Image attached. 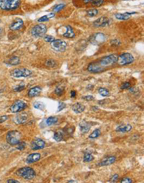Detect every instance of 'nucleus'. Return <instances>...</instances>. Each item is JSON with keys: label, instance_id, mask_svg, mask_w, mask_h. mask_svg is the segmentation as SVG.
<instances>
[{"label": "nucleus", "instance_id": "nucleus-39", "mask_svg": "<svg viewBox=\"0 0 144 183\" xmlns=\"http://www.w3.org/2000/svg\"><path fill=\"white\" fill-rule=\"evenodd\" d=\"M64 7H65L64 4H59V5L56 6V7H54V12H59V11H61L62 9L64 8Z\"/></svg>", "mask_w": 144, "mask_h": 183}, {"label": "nucleus", "instance_id": "nucleus-31", "mask_svg": "<svg viewBox=\"0 0 144 183\" xmlns=\"http://www.w3.org/2000/svg\"><path fill=\"white\" fill-rule=\"evenodd\" d=\"M84 162H90L94 160V157L90 153H86L84 156Z\"/></svg>", "mask_w": 144, "mask_h": 183}, {"label": "nucleus", "instance_id": "nucleus-15", "mask_svg": "<svg viewBox=\"0 0 144 183\" xmlns=\"http://www.w3.org/2000/svg\"><path fill=\"white\" fill-rule=\"evenodd\" d=\"M41 158V155L39 153H33L30 155L28 156L27 159H26V162L28 164H32L35 163V162H38Z\"/></svg>", "mask_w": 144, "mask_h": 183}, {"label": "nucleus", "instance_id": "nucleus-37", "mask_svg": "<svg viewBox=\"0 0 144 183\" xmlns=\"http://www.w3.org/2000/svg\"><path fill=\"white\" fill-rule=\"evenodd\" d=\"M44 40H45V42L52 43L55 40V38L53 37V36H51V35H46L44 38Z\"/></svg>", "mask_w": 144, "mask_h": 183}, {"label": "nucleus", "instance_id": "nucleus-18", "mask_svg": "<svg viewBox=\"0 0 144 183\" xmlns=\"http://www.w3.org/2000/svg\"><path fill=\"white\" fill-rule=\"evenodd\" d=\"M72 110L76 114H79V113H83V112L85 110V106L84 105H82L81 103L77 102V103H75L72 105Z\"/></svg>", "mask_w": 144, "mask_h": 183}, {"label": "nucleus", "instance_id": "nucleus-3", "mask_svg": "<svg viewBox=\"0 0 144 183\" xmlns=\"http://www.w3.org/2000/svg\"><path fill=\"white\" fill-rule=\"evenodd\" d=\"M20 5V0H0V9L2 10H15Z\"/></svg>", "mask_w": 144, "mask_h": 183}, {"label": "nucleus", "instance_id": "nucleus-38", "mask_svg": "<svg viewBox=\"0 0 144 183\" xmlns=\"http://www.w3.org/2000/svg\"><path fill=\"white\" fill-rule=\"evenodd\" d=\"M66 105L64 102H59V106H58V112H60L62 110H64V108H66Z\"/></svg>", "mask_w": 144, "mask_h": 183}, {"label": "nucleus", "instance_id": "nucleus-28", "mask_svg": "<svg viewBox=\"0 0 144 183\" xmlns=\"http://www.w3.org/2000/svg\"><path fill=\"white\" fill-rule=\"evenodd\" d=\"M100 134H101V131H100V129H95V130L89 135V138L95 139V138H98L100 135Z\"/></svg>", "mask_w": 144, "mask_h": 183}, {"label": "nucleus", "instance_id": "nucleus-34", "mask_svg": "<svg viewBox=\"0 0 144 183\" xmlns=\"http://www.w3.org/2000/svg\"><path fill=\"white\" fill-rule=\"evenodd\" d=\"M92 4L93 6H95V7H100L104 3V0H92Z\"/></svg>", "mask_w": 144, "mask_h": 183}, {"label": "nucleus", "instance_id": "nucleus-13", "mask_svg": "<svg viewBox=\"0 0 144 183\" xmlns=\"http://www.w3.org/2000/svg\"><path fill=\"white\" fill-rule=\"evenodd\" d=\"M116 161V157L114 156H109V157H106V158L103 159L101 162L98 164V166L100 167H104V166H108V165H111Z\"/></svg>", "mask_w": 144, "mask_h": 183}, {"label": "nucleus", "instance_id": "nucleus-46", "mask_svg": "<svg viewBox=\"0 0 144 183\" xmlns=\"http://www.w3.org/2000/svg\"><path fill=\"white\" fill-rule=\"evenodd\" d=\"M76 92L75 90H72L71 92V97H72V98H74V97H76Z\"/></svg>", "mask_w": 144, "mask_h": 183}, {"label": "nucleus", "instance_id": "nucleus-10", "mask_svg": "<svg viewBox=\"0 0 144 183\" xmlns=\"http://www.w3.org/2000/svg\"><path fill=\"white\" fill-rule=\"evenodd\" d=\"M27 107V104L22 100H17L14 102L10 107V110L12 113H20V112L23 111L25 108Z\"/></svg>", "mask_w": 144, "mask_h": 183}, {"label": "nucleus", "instance_id": "nucleus-43", "mask_svg": "<svg viewBox=\"0 0 144 183\" xmlns=\"http://www.w3.org/2000/svg\"><path fill=\"white\" fill-rule=\"evenodd\" d=\"M118 177H119V176L117 174H114L113 176H112V177L111 178V179H110V181H109V182H116V181L117 180V179H118Z\"/></svg>", "mask_w": 144, "mask_h": 183}, {"label": "nucleus", "instance_id": "nucleus-12", "mask_svg": "<svg viewBox=\"0 0 144 183\" xmlns=\"http://www.w3.org/2000/svg\"><path fill=\"white\" fill-rule=\"evenodd\" d=\"M109 23V20L106 17H102L94 22V26L96 28L104 27Z\"/></svg>", "mask_w": 144, "mask_h": 183}, {"label": "nucleus", "instance_id": "nucleus-16", "mask_svg": "<svg viewBox=\"0 0 144 183\" xmlns=\"http://www.w3.org/2000/svg\"><path fill=\"white\" fill-rule=\"evenodd\" d=\"M28 114L25 113H21L20 114H18L15 117V123L18 124H23L27 121L28 120Z\"/></svg>", "mask_w": 144, "mask_h": 183}, {"label": "nucleus", "instance_id": "nucleus-7", "mask_svg": "<svg viewBox=\"0 0 144 183\" xmlns=\"http://www.w3.org/2000/svg\"><path fill=\"white\" fill-rule=\"evenodd\" d=\"M10 74L12 77L15 78H20V77H29L32 75V72L28 69L22 68V69H15L11 72Z\"/></svg>", "mask_w": 144, "mask_h": 183}, {"label": "nucleus", "instance_id": "nucleus-27", "mask_svg": "<svg viewBox=\"0 0 144 183\" xmlns=\"http://www.w3.org/2000/svg\"><path fill=\"white\" fill-rule=\"evenodd\" d=\"M54 138L55 141H56L57 142L61 141L62 140H63V138H64V134H63V133H62V132H61V131L56 132V133H54Z\"/></svg>", "mask_w": 144, "mask_h": 183}, {"label": "nucleus", "instance_id": "nucleus-23", "mask_svg": "<svg viewBox=\"0 0 144 183\" xmlns=\"http://www.w3.org/2000/svg\"><path fill=\"white\" fill-rule=\"evenodd\" d=\"M58 121H59V119L57 117H49L45 120V123L48 126H51L57 123Z\"/></svg>", "mask_w": 144, "mask_h": 183}, {"label": "nucleus", "instance_id": "nucleus-1", "mask_svg": "<svg viewBox=\"0 0 144 183\" xmlns=\"http://www.w3.org/2000/svg\"><path fill=\"white\" fill-rule=\"evenodd\" d=\"M117 56L115 54L109 55L102 58L96 62L91 63L88 67V71L91 73H99L104 69V68L112 66L117 62Z\"/></svg>", "mask_w": 144, "mask_h": 183}, {"label": "nucleus", "instance_id": "nucleus-6", "mask_svg": "<svg viewBox=\"0 0 144 183\" xmlns=\"http://www.w3.org/2000/svg\"><path fill=\"white\" fill-rule=\"evenodd\" d=\"M47 32V27L44 24H37L31 30V35L35 38L43 37Z\"/></svg>", "mask_w": 144, "mask_h": 183}, {"label": "nucleus", "instance_id": "nucleus-45", "mask_svg": "<svg viewBox=\"0 0 144 183\" xmlns=\"http://www.w3.org/2000/svg\"><path fill=\"white\" fill-rule=\"evenodd\" d=\"M7 182V183H19L20 182L18 180H16V179H8Z\"/></svg>", "mask_w": 144, "mask_h": 183}, {"label": "nucleus", "instance_id": "nucleus-51", "mask_svg": "<svg viewBox=\"0 0 144 183\" xmlns=\"http://www.w3.org/2000/svg\"><path fill=\"white\" fill-rule=\"evenodd\" d=\"M0 23H1V20H0Z\"/></svg>", "mask_w": 144, "mask_h": 183}, {"label": "nucleus", "instance_id": "nucleus-26", "mask_svg": "<svg viewBox=\"0 0 144 183\" xmlns=\"http://www.w3.org/2000/svg\"><path fill=\"white\" fill-rule=\"evenodd\" d=\"M20 60L18 56H13V57L9 58V60L8 61V64L9 65L12 66H15V65H18V64H20Z\"/></svg>", "mask_w": 144, "mask_h": 183}, {"label": "nucleus", "instance_id": "nucleus-9", "mask_svg": "<svg viewBox=\"0 0 144 183\" xmlns=\"http://www.w3.org/2000/svg\"><path fill=\"white\" fill-rule=\"evenodd\" d=\"M106 40V35L102 33H97L92 35L90 38V43L94 45H100L103 43Z\"/></svg>", "mask_w": 144, "mask_h": 183}, {"label": "nucleus", "instance_id": "nucleus-19", "mask_svg": "<svg viewBox=\"0 0 144 183\" xmlns=\"http://www.w3.org/2000/svg\"><path fill=\"white\" fill-rule=\"evenodd\" d=\"M132 130V126L129 124H123V125H120L117 126L115 129L117 132L119 133H128V132L131 131Z\"/></svg>", "mask_w": 144, "mask_h": 183}, {"label": "nucleus", "instance_id": "nucleus-25", "mask_svg": "<svg viewBox=\"0 0 144 183\" xmlns=\"http://www.w3.org/2000/svg\"><path fill=\"white\" fill-rule=\"evenodd\" d=\"M33 107L35 109L40 110H44L45 108V105L43 102H40V101H36L33 103Z\"/></svg>", "mask_w": 144, "mask_h": 183}, {"label": "nucleus", "instance_id": "nucleus-32", "mask_svg": "<svg viewBox=\"0 0 144 183\" xmlns=\"http://www.w3.org/2000/svg\"><path fill=\"white\" fill-rule=\"evenodd\" d=\"M26 147V143L24 141H20L18 144L16 145V149L20 150V151H23Z\"/></svg>", "mask_w": 144, "mask_h": 183}, {"label": "nucleus", "instance_id": "nucleus-20", "mask_svg": "<svg viewBox=\"0 0 144 183\" xmlns=\"http://www.w3.org/2000/svg\"><path fill=\"white\" fill-rule=\"evenodd\" d=\"M42 89L41 87H40L39 86H36L35 87H32L28 91V96L30 97H37L41 92Z\"/></svg>", "mask_w": 144, "mask_h": 183}, {"label": "nucleus", "instance_id": "nucleus-24", "mask_svg": "<svg viewBox=\"0 0 144 183\" xmlns=\"http://www.w3.org/2000/svg\"><path fill=\"white\" fill-rule=\"evenodd\" d=\"M54 16H55V14L54 13V12H52V13H49V14H48V15L41 17L40 18H39L38 20H37V21H38L39 23H43V22L48 21V20H49L50 19L53 18Z\"/></svg>", "mask_w": 144, "mask_h": 183}, {"label": "nucleus", "instance_id": "nucleus-22", "mask_svg": "<svg viewBox=\"0 0 144 183\" xmlns=\"http://www.w3.org/2000/svg\"><path fill=\"white\" fill-rule=\"evenodd\" d=\"M135 13L136 12H131V13H129V12H126V13H117L115 15V17H116L117 20H127L128 19H130L131 15H133V14Z\"/></svg>", "mask_w": 144, "mask_h": 183}, {"label": "nucleus", "instance_id": "nucleus-47", "mask_svg": "<svg viewBox=\"0 0 144 183\" xmlns=\"http://www.w3.org/2000/svg\"><path fill=\"white\" fill-rule=\"evenodd\" d=\"M92 0H84V2L85 3V4H88V3H90L92 1Z\"/></svg>", "mask_w": 144, "mask_h": 183}, {"label": "nucleus", "instance_id": "nucleus-40", "mask_svg": "<svg viewBox=\"0 0 144 183\" xmlns=\"http://www.w3.org/2000/svg\"><path fill=\"white\" fill-rule=\"evenodd\" d=\"M131 85L129 82H126L123 84L121 85V89H131Z\"/></svg>", "mask_w": 144, "mask_h": 183}, {"label": "nucleus", "instance_id": "nucleus-44", "mask_svg": "<svg viewBox=\"0 0 144 183\" xmlns=\"http://www.w3.org/2000/svg\"><path fill=\"white\" fill-rule=\"evenodd\" d=\"M8 116H1L0 117V123H4V121H7V119H8Z\"/></svg>", "mask_w": 144, "mask_h": 183}, {"label": "nucleus", "instance_id": "nucleus-33", "mask_svg": "<svg viewBox=\"0 0 144 183\" xmlns=\"http://www.w3.org/2000/svg\"><path fill=\"white\" fill-rule=\"evenodd\" d=\"M87 13L90 17H95L98 15V10L96 9H91L87 11Z\"/></svg>", "mask_w": 144, "mask_h": 183}, {"label": "nucleus", "instance_id": "nucleus-49", "mask_svg": "<svg viewBox=\"0 0 144 183\" xmlns=\"http://www.w3.org/2000/svg\"><path fill=\"white\" fill-rule=\"evenodd\" d=\"M75 181H73V180H70V181H68V182H74Z\"/></svg>", "mask_w": 144, "mask_h": 183}, {"label": "nucleus", "instance_id": "nucleus-35", "mask_svg": "<svg viewBox=\"0 0 144 183\" xmlns=\"http://www.w3.org/2000/svg\"><path fill=\"white\" fill-rule=\"evenodd\" d=\"M45 65H46L47 67H54L56 65V61H54V60L49 59V60H48L46 62H45Z\"/></svg>", "mask_w": 144, "mask_h": 183}, {"label": "nucleus", "instance_id": "nucleus-5", "mask_svg": "<svg viewBox=\"0 0 144 183\" xmlns=\"http://www.w3.org/2000/svg\"><path fill=\"white\" fill-rule=\"evenodd\" d=\"M134 61V57L131 53H125L121 54L120 56H117V62L118 63L119 65L126 66L128 64H132Z\"/></svg>", "mask_w": 144, "mask_h": 183}, {"label": "nucleus", "instance_id": "nucleus-14", "mask_svg": "<svg viewBox=\"0 0 144 183\" xmlns=\"http://www.w3.org/2000/svg\"><path fill=\"white\" fill-rule=\"evenodd\" d=\"M23 25H24V22L22 19L18 18L10 25V30H18L21 29L23 28Z\"/></svg>", "mask_w": 144, "mask_h": 183}, {"label": "nucleus", "instance_id": "nucleus-48", "mask_svg": "<svg viewBox=\"0 0 144 183\" xmlns=\"http://www.w3.org/2000/svg\"><path fill=\"white\" fill-rule=\"evenodd\" d=\"M1 33H2V28H0V34H1Z\"/></svg>", "mask_w": 144, "mask_h": 183}, {"label": "nucleus", "instance_id": "nucleus-50", "mask_svg": "<svg viewBox=\"0 0 144 183\" xmlns=\"http://www.w3.org/2000/svg\"><path fill=\"white\" fill-rule=\"evenodd\" d=\"M124 1H128V0H124Z\"/></svg>", "mask_w": 144, "mask_h": 183}, {"label": "nucleus", "instance_id": "nucleus-17", "mask_svg": "<svg viewBox=\"0 0 144 183\" xmlns=\"http://www.w3.org/2000/svg\"><path fill=\"white\" fill-rule=\"evenodd\" d=\"M91 128V125L90 123L86 122L85 121H82L79 123V129H80V131L82 133H87L90 131Z\"/></svg>", "mask_w": 144, "mask_h": 183}, {"label": "nucleus", "instance_id": "nucleus-4", "mask_svg": "<svg viewBox=\"0 0 144 183\" xmlns=\"http://www.w3.org/2000/svg\"><path fill=\"white\" fill-rule=\"evenodd\" d=\"M22 135L18 131H10L7 134L6 140L7 142L11 146H16L20 141Z\"/></svg>", "mask_w": 144, "mask_h": 183}, {"label": "nucleus", "instance_id": "nucleus-41", "mask_svg": "<svg viewBox=\"0 0 144 183\" xmlns=\"http://www.w3.org/2000/svg\"><path fill=\"white\" fill-rule=\"evenodd\" d=\"M83 100H86V101H92L95 100L94 97L92 95H86V96H83L82 97Z\"/></svg>", "mask_w": 144, "mask_h": 183}, {"label": "nucleus", "instance_id": "nucleus-2", "mask_svg": "<svg viewBox=\"0 0 144 183\" xmlns=\"http://www.w3.org/2000/svg\"><path fill=\"white\" fill-rule=\"evenodd\" d=\"M15 174L19 177H23V179H27V180H30V179H34L36 175L35 170L29 167H25L19 169L18 171L15 172Z\"/></svg>", "mask_w": 144, "mask_h": 183}, {"label": "nucleus", "instance_id": "nucleus-30", "mask_svg": "<svg viewBox=\"0 0 144 183\" xmlns=\"http://www.w3.org/2000/svg\"><path fill=\"white\" fill-rule=\"evenodd\" d=\"M64 92H65V88L64 87H57L55 89L54 92L58 96H61L62 94H64Z\"/></svg>", "mask_w": 144, "mask_h": 183}, {"label": "nucleus", "instance_id": "nucleus-8", "mask_svg": "<svg viewBox=\"0 0 144 183\" xmlns=\"http://www.w3.org/2000/svg\"><path fill=\"white\" fill-rule=\"evenodd\" d=\"M51 48L53 50H54L55 51L59 52V53H61V52H64L66 49L67 44L66 43L62 40H55L52 43H51Z\"/></svg>", "mask_w": 144, "mask_h": 183}, {"label": "nucleus", "instance_id": "nucleus-21", "mask_svg": "<svg viewBox=\"0 0 144 183\" xmlns=\"http://www.w3.org/2000/svg\"><path fill=\"white\" fill-rule=\"evenodd\" d=\"M66 32L63 34L64 37L66 38H73L75 37V33L73 32V28H71L70 25H67L66 27Z\"/></svg>", "mask_w": 144, "mask_h": 183}, {"label": "nucleus", "instance_id": "nucleus-36", "mask_svg": "<svg viewBox=\"0 0 144 183\" xmlns=\"http://www.w3.org/2000/svg\"><path fill=\"white\" fill-rule=\"evenodd\" d=\"M25 88V85L23 84H19L18 86L15 87L14 88V89H15V92H21L23 91Z\"/></svg>", "mask_w": 144, "mask_h": 183}, {"label": "nucleus", "instance_id": "nucleus-29", "mask_svg": "<svg viewBox=\"0 0 144 183\" xmlns=\"http://www.w3.org/2000/svg\"><path fill=\"white\" fill-rule=\"evenodd\" d=\"M98 92H99L100 94H101L102 97H108V96L109 95V90L107 89H105V88H103V87L100 88V89H98Z\"/></svg>", "mask_w": 144, "mask_h": 183}, {"label": "nucleus", "instance_id": "nucleus-42", "mask_svg": "<svg viewBox=\"0 0 144 183\" xmlns=\"http://www.w3.org/2000/svg\"><path fill=\"white\" fill-rule=\"evenodd\" d=\"M120 182H121V183H132L133 181H132V179H131V178H129V177H124V178H123V179H121Z\"/></svg>", "mask_w": 144, "mask_h": 183}, {"label": "nucleus", "instance_id": "nucleus-11", "mask_svg": "<svg viewBox=\"0 0 144 183\" xmlns=\"http://www.w3.org/2000/svg\"><path fill=\"white\" fill-rule=\"evenodd\" d=\"M45 143L41 138H35L31 142V149L32 150L42 149L45 147Z\"/></svg>", "mask_w": 144, "mask_h": 183}]
</instances>
